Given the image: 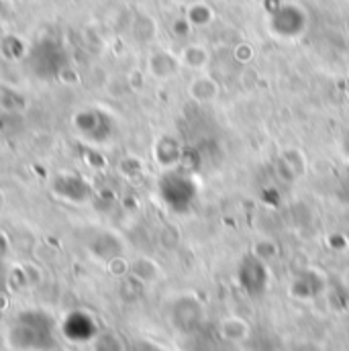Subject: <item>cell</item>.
<instances>
[{
  "label": "cell",
  "mask_w": 349,
  "mask_h": 351,
  "mask_svg": "<svg viewBox=\"0 0 349 351\" xmlns=\"http://www.w3.org/2000/svg\"><path fill=\"white\" fill-rule=\"evenodd\" d=\"M10 341L21 350H49L53 346V325L41 313H25L12 323Z\"/></svg>",
  "instance_id": "6da1fadb"
},
{
  "label": "cell",
  "mask_w": 349,
  "mask_h": 351,
  "mask_svg": "<svg viewBox=\"0 0 349 351\" xmlns=\"http://www.w3.org/2000/svg\"><path fill=\"white\" fill-rule=\"evenodd\" d=\"M160 196L174 213H186L196 200V186L186 174L168 172L160 180Z\"/></svg>",
  "instance_id": "7a4b0ae2"
},
{
  "label": "cell",
  "mask_w": 349,
  "mask_h": 351,
  "mask_svg": "<svg viewBox=\"0 0 349 351\" xmlns=\"http://www.w3.org/2000/svg\"><path fill=\"white\" fill-rule=\"evenodd\" d=\"M237 280H239V286L250 296H260L267 288V280H269L267 267L263 265L260 258L248 256V258H243V262L237 267Z\"/></svg>",
  "instance_id": "3957f363"
},
{
  "label": "cell",
  "mask_w": 349,
  "mask_h": 351,
  "mask_svg": "<svg viewBox=\"0 0 349 351\" xmlns=\"http://www.w3.org/2000/svg\"><path fill=\"white\" fill-rule=\"evenodd\" d=\"M76 127H78V133H82L90 141H106L112 133L110 117L98 108L82 110L76 117Z\"/></svg>",
  "instance_id": "277c9868"
},
{
  "label": "cell",
  "mask_w": 349,
  "mask_h": 351,
  "mask_svg": "<svg viewBox=\"0 0 349 351\" xmlns=\"http://www.w3.org/2000/svg\"><path fill=\"white\" fill-rule=\"evenodd\" d=\"M200 319H202V311L194 300L188 298V311H180V306H176V323H178L180 329L192 331V329L198 327Z\"/></svg>",
  "instance_id": "5b68a950"
}]
</instances>
